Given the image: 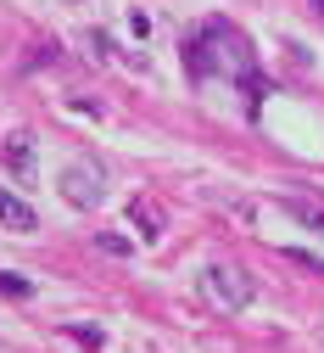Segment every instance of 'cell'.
I'll list each match as a JSON object with an SVG mask.
<instances>
[{
	"mask_svg": "<svg viewBox=\"0 0 324 353\" xmlns=\"http://www.w3.org/2000/svg\"><path fill=\"white\" fill-rule=\"evenodd\" d=\"M6 168L17 174V180H34V135H6Z\"/></svg>",
	"mask_w": 324,
	"mask_h": 353,
	"instance_id": "obj_5",
	"label": "cell"
},
{
	"mask_svg": "<svg viewBox=\"0 0 324 353\" xmlns=\"http://www.w3.org/2000/svg\"><path fill=\"white\" fill-rule=\"evenodd\" d=\"M129 28H134V34H140V39H146V34H151V17H146V12H134V6H129Z\"/></svg>",
	"mask_w": 324,
	"mask_h": 353,
	"instance_id": "obj_12",
	"label": "cell"
},
{
	"mask_svg": "<svg viewBox=\"0 0 324 353\" xmlns=\"http://www.w3.org/2000/svg\"><path fill=\"white\" fill-rule=\"evenodd\" d=\"M184 68H191V79H213V73L241 79L246 96H252V107L268 96V84H263L257 68H252V46H246V39L229 28L224 17H207L202 28H191V39H184Z\"/></svg>",
	"mask_w": 324,
	"mask_h": 353,
	"instance_id": "obj_1",
	"label": "cell"
},
{
	"mask_svg": "<svg viewBox=\"0 0 324 353\" xmlns=\"http://www.w3.org/2000/svg\"><path fill=\"white\" fill-rule=\"evenodd\" d=\"M129 213L146 225V241H157V236H162V230H157V213H151V208H129Z\"/></svg>",
	"mask_w": 324,
	"mask_h": 353,
	"instance_id": "obj_11",
	"label": "cell"
},
{
	"mask_svg": "<svg viewBox=\"0 0 324 353\" xmlns=\"http://www.w3.org/2000/svg\"><path fill=\"white\" fill-rule=\"evenodd\" d=\"M313 12H318V17H324V0H313Z\"/></svg>",
	"mask_w": 324,
	"mask_h": 353,
	"instance_id": "obj_13",
	"label": "cell"
},
{
	"mask_svg": "<svg viewBox=\"0 0 324 353\" xmlns=\"http://www.w3.org/2000/svg\"><path fill=\"white\" fill-rule=\"evenodd\" d=\"M0 292H6V297H34L39 286L28 275H17V270H0Z\"/></svg>",
	"mask_w": 324,
	"mask_h": 353,
	"instance_id": "obj_7",
	"label": "cell"
},
{
	"mask_svg": "<svg viewBox=\"0 0 324 353\" xmlns=\"http://www.w3.org/2000/svg\"><path fill=\"white\" fill-rule=\"evenodd\" d=\"M285 258L296 263V270H313V275H324V258H313L307 247H285Z\"/></svg>",
	"mask_w": 324,
	"mask_h": 353,
	"instance_id": "obj_10",
	"label": "cell"
},
{
	"mask_svg": "<svg viewBox=\"0 0 324 353\" xmlns=\"http://www.w3.org/2000/svg\"><path fill=\"white\" fill-rule=\"evenodd\" d=\"M202 297H207V308H218V314H241V308L252 303V281H246V270H235V263H213V270L202 275Z\"/></svg>",
	"mask_w": 324,
	"mask_h": 353,
	"instance_id": "obj_2",
	"label": "cell"
},
{
	"mask_svg": "<svg viewBox=\"0 0 324 353\" xmlns=\"http://www.w3.org/2000/svg\"><path fill=\"white\" fill-rule=\"evenodd\" d=\"M0 225H6V230H17V236H28V230H39V213H34L23 196L0 191Z\"/></svg>",
	"mask_w": 324,
	"mask_h": 353,
	"instance_id": "obj_4",
	"label": "cell"
},
{
	"mask_svg": "<svg viewBox=\"0 0 324 353\" xmlns=\"http://www.w3.org/2000/svg\"><path fill=\"white\" fill-rule=\"evenodd\" d=\"M96 247H101L107 258H129V252H134V241H129V236H118V230H101V236H96Z\"/></svg>",
	"mask_w": 324,
	"mask_h": 353,
	"instance_id": "obj_8",
	"label": "cell"
},
{
	"mask_svg": "<svg viewBox=\"0 0 324 353\" xmlns=\"http://www.w3.org/2000/svg\"><path fill=\"white\" fill-rule=\"evenodd\" d=\"M285 208H291V213L302 219V225L324 230V196H313V202H307V196H285Z\"/></svg>",
	"mask_w": 324,
	"mask_h": 353,
	"instance_id": "obj_6",
	"label": "cell"
},
{
	"mask_svg": "<svg viewBox=\"0 0 324 353\" xmlns=\"http://www.w3.org/2000/svg\"><path fill=\"white\" fill-rule=\"evenodd\" d=\"M62 196H67L73 208H96V202H101V168L73 163V168L62 174Z\"/></svg>",
	"mask_w": 324,
	"mask_h": 353,
	"instance_id": "obj_3",
	"label": "cell"
},
{
	"mask_svg": "<svg viewBox=\"0 0 324 353\" xmlns=\"http://www.w3.org/2000/svg\"><path fill=\"white\" fill-rule=\"evenodd\" d=\"M62 336H73V342H78V347H89V353L101 347V331H96V325H62Z\"/></svg>",
	"mask_w": 324,
	"mask_h": 353,
	"instance_id": "obj_9",
	"label": "cell"
}]
</instances>
